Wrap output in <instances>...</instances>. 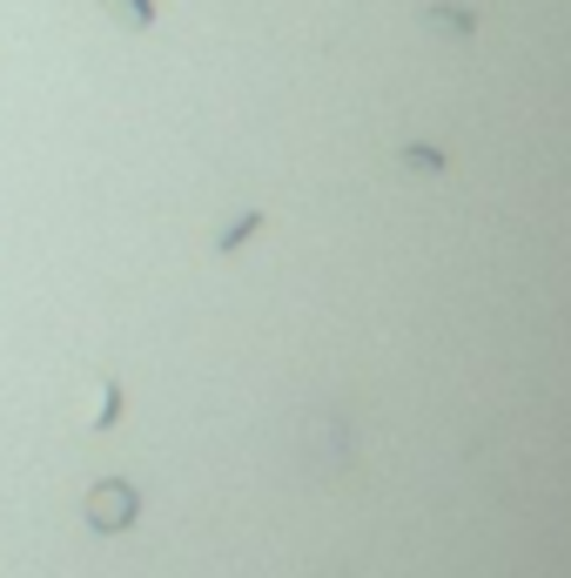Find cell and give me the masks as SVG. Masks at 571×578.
<instances>
[{"mask_svg": "<svg viewBox=\"0 0 571 578\" xmlns=\"http://www.w3.org/2000/svg\"><path fill=\"white\" fill-rule=\"evenodd\" d=\"M108 14H115V21H128V28H148V21H155L148 0H108Z\"/></svg>", "mask_w": 571, "mask_h": 578, "instance_id": "2", "label": "cell"}, {"mask_svg": "<svg viewBox=\"0 0 571 578\" xmlns=\"http://www.w3.org/2000/svg\"><path fill=\"white\" fill-rule=\"evenodd\" d=\"M128 518H135V491H128V484L95 491V525H102V532H115V525H128Z\"/></svg>", "mask_w": 571, "mask_h": 578, "instance_id": "1", "label": "cell"}]
</instances>
